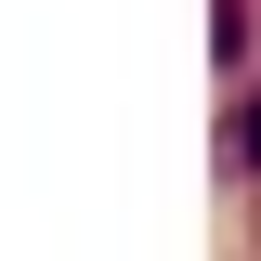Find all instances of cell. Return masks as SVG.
Wrapping results in <instances>:
<instances>
[{
    "mask_svg": "<svg viewBox=\"0 0 261 261\" xmlns=\"http://www.w3.org/2000/svg\"><path fill=\"white\" fill-rule=\"evenodd\" d=\"M235 144H248V170H261V92H248V130H235Z\"/></svg>",
    "mask_w": 261,
    "mask_h": 261,
    "instance_id": "6da1fadb",
    "label": "cell"
}]
</instances>
